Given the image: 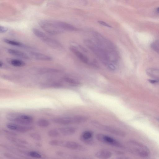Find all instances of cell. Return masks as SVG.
Segmentation results:
<instances>
[{
  "label": "cell",
  "mask_w": 159,
  "mask_h": 159,
  "mask_svg": "<svg viewBox=\"0 0 159 159\" xmlns=\"http://www.w3.org/2000/svg\"><path fill=\"white\" fill-rule=\"evenodd\" d=\"M84 42L87 47L108 69L113 66H117L119 56L117 51L110 52L104 49L96 42L86 39Z\"/></svg>",
  "instance_id": "1"
},
{
  "label": "cell",
  "mask_w": 159,
  "mask_h": 159,
  "mask_svg": "<svg viewBox=\"0 0 159 159\" xmlns=\"http://www.w3.org/2000/svg\"><path fill=\"white\" fill-rule=\"evenodd\" d=\"M39 25L45 31L51 34H58L64 31L61 27L60 20H42L39 22Z\"/></svg>",
  "instance_id": "2"
},
{
  "label": "cell",
  "mask_w": 159,
  "mask_h": 159,
  "mask_svg": "<svg viewBox=\"0 0 159 159\" xmlns=\"http://www.w3.org/2000/svg\"><path fill=\"white\" fill-rule=\"evenodd\" d=\"M88 119L84 116H77L72 117H61L54 118L52 121L54 123L62 125L79 124L86 122Z\"/></svg>",
  "instance_id": "3"
},
{
  "label": "cell",
  "mask_w": 159,
  "mask_h": 159,
  "mask_svg": "<svg viewBox=\"0 0 159 159\" xmlns=\"http://www.w3.org/2000/svg\"><path fill=\"white\" fill-rule=\"evenodd\" d=\"M128 149L132 153L141 157H147L150 154L148 148L145 146L136 141L131 140L128 142Z\"/></svg>",
  "instance_id": "4"
},
{
  "label": "cell",
  "mask_w": 159,
  "mask_h": 159,
  "mask_svg": "<svg viewBox=\"0 0 159 159\" xmlns=\"http://www.w3.org/2000/svg\"><path fill=\"white\" fill-rule=\"evenodd\" d=\"M33 32L34 34L48 45L57 50L63 49L62 44L58 41L47 35L39 29L34 28Z\"/></svg>",
  "instance_id": "5"
},
{
  "label": "cell",
  "mask_w": 159,
  "mask_h": 159,
  "mask_svg": "<svg viewBox=\"0 0 159 159\" xmlns=\"http://www.w3.org/2000/svg\"><path fill=\"white\" fill-rule=\"evenodd\" d=\"M7 118L11 122L25 125H30L34 120L32 116L25 114H10L7 116Z\"/></svg>",
  "instance_id": "6"
},
{
  "label": "cell",
  "mask_w": 159,
  "mask_h": 159,
  "mask_svg": "<svg viewBox=\"0 0 159 159\" xmlns=\"http://www.w3.org/2000/svg\"><path fill=\"white\" fill-rule=\"evenodd\" d=\"M93 35L95 42L104 49L110 52L117 51L113 43L100 34L94 32Z\"/></svg>",
  "instance_id": "7"
},
{
  "label": "cell",
  "mask_w": 159,
  "mask_h": 159,
  "mask_svg": "<svg viewBox=\"0 0 159 159\" xmlns=\"http://www.w3.org/2000/svg\"><path fill=\"white\" fill-rule=\"evenodd\" d=\"M93 124L96 127L112 134L123 137L125 136V133L121 130L111 126L101 124L97 121H93Z\"/></svg>",
  "instance_id": "8"
},
{
  "label": "cell",
  "mask_w": 159,
  "mask_h": 159,
  "mask_svg": "<svg viewBox=\"0 0 159 159\" xmlns=\"http://www.w3.org/2000/svg\"><path fill=\"white\" fill-rule=\"evenodd\" d=\"M96 138L99 141L116 147H121V144L112 137L102 134L96 135Z\"/></svg>",
  "instance_id": "9"
},
{
  "label": "cell",
  "mask_w": 159,
  "mask_h": 159,
  "mask_svg": "<svg viewBox=\"0 0 159 159\" xmlns=\"http://www.w3.org/2000/svg\"><path fill=\"white\" fill-rule=\"evenodd\" d=\"M6 126L10 130L20 133H26L33 129L34 128L30 125H23L12 122L7 123Z\"/></svg>",
  "instance_id": "10"
},
{
  "label": "cell",
  "mask_w": 159,
  "mask_h": 159,
  "mask_svg": "<svg viewBox=\"0 0 159 159\" xmlns=\"http://www.w3.org/2000/svg\"><path fill=\"white\" fill-rule=\"evenodd\" d=\"M70 50L82 62L86 63H90L88 57L79 50L77 48L74 46L70 47Z\"/></svg>",
  "instance_id": "11"
},
{
  "label": "cell",
  "mask_w": 159,
  "mask_h": 159,
  "mask_svg": "<svg viewBox=\"0 0 159 159\" xmlns=\"http://www.w3.org/2000/svg\"><path fill=\"white\" fill-rule=\"evenodd\" d=\"M31 57L37 60L43 61H50L52 60V57L40 53L31 51L29 53Z\"/></svg>",
  "instance_id": "12"
},
{
  "label": "cell",
  "mask_w": 159,
  "mask_h": 159,
  "mask_svg": "<svg viewBox=\"0 0 159 159\" xmlns=\"http://www.w3.org/2000/svg\"><path fill=\"white\" fill-rule=\"evenodd\" d=\"M147 74L149 77L159 83V69L155 68H150L146 70Z\"/></svg>",
  "instance_id": "13"
},
{
  "label": "cell",
  "mask_w": 159,
  "mask_h": 159,
  "mask_svg": "<svg viewBox=\"0 0 159 159\" xmlns=\"http://www.w3.org/2000/svg\"><path fill=\"white\" fill-rule=\"evenodd\" d=\"M58 131L62 135L68 136L75 133L76 131V129L73 127H65L59 128Z\"/></svg>",
  "instance_id": "14"
},
{
  "label": "cell",
  "mask_w": 159,
  "mask_h": 159,
  "mask_svg": "<svg viewBox=\"0 0 159 159\" xmlns=\"http://www.w3.org/2000/svg\"><path fill=\"white\" fill-rule=\"evenodd\" d=\"M8 52L11 55L24 59L28 60L30 59V57L26 53L18 50L13 49H8Z\"/></svg>",
  "instance_id": "15"
},
{
  "label": "cell",
  "mask_w": 159,
  "mask_h": 159,
  "mask_svg": "<svg viewBox=\"0 0 159 159\" xmlns=\"http://www.w3.org/2000/svg\"><path fill=\"white\" fill-rule=\"evenodd\" d=\"M95 155L99 159H108L111 157L112 153L109 151L102 150L98 151Z\"/></svg>",
  "instance_id": "16"
},
{
  "label": "cell",
  "mask_w": 159,
  "mask_h": 159,
  "mask_svg": "<svg viewBox=\"0 0 159 159\" xmlns=\"http://www.w3.org/2000/svg\"><path fill=\"white\" fill-rule=\"evenodd\" d=\"M62 86V84L60 82H51L42 84L40 85V87L42 89L58 88Z\"/></svg>",
  "instance_id": "17"
},
{
  "label": "cell",
  "mask_w": 159,
  "mask_h": 159,
  "mask_svg": "<svg viewBox=\"0 0 159 159\" xmlns=\"http://www.w3.org/2000/svg\"><path fill=\"white\" fill-rule=\"evenodd\" d=\"M93 135V134L92 132L89 131H84L81 135V139L86 143H91L92 142L91 139Z\"/></svg>",
  "instance_id": "18"
},
{
  "label": "cell",
  "mask_w": 159,
  "mask_h": 159,
  "mask_svg": "<svg viewBox=\"0 0 159 159\" xmlns=\"http://www.w3.org/2000/svg\"><path fill=\"white\" fill-rule=\"evenodd\" d=\"M63 145L65 147L69 149L76 150L81 148V146L79 144L72 141H66Z\"/></svg>",
  "instance_id": "19"
},
{
  "label": "cell",
  "mask_w": 159,
  "mask_h": 159,
  "mask_svg": "<svg viewBox=\"0 0 159 159\" xmlns=\"http://www.w3.org/2000/svg\"><path fill=\"white\" fill-rule=\"evenodd\" d=\"M8 61L11 65L15 67H22L26 65V63L24 61L17 59H8Z\"/></svg>",
  "instance_id": "20"
},
{
  "label": "cell",
  "mask_w": 159,
  "mask_h": 159,
  "mask_svg": "<svg viewBox=\"0 0 159 159\" xmlns=\"http://www.w3.org/2000/svg\"><path fill=\"white\" fill-rule=\"evenodd\" d=\"M3 40L5 43L10 45L25 48H28V47H27L25 45L23 44L20 42L16 40L8 39H3Z\"/></svg>",
  "instance_id": "21"
},
{
  "label": "cell",
  "mask_w": 159,
  "mask_h": 159,
  "mask_svg": "<svg viewBox=\"0 0 159 159\" xmlns=\"http://www.w3.org/2000/svg\"><path fill=\"white\" fill-rule=\"evenodd\" d=\"M37 124L40 127L45 128L49 126L50 123L48 120L46 119H40L37 121Z\"/></svg>",
  "instance_id": "22"
},
{
  "label": "cell",
  "mask_w": 159,
  "mask_h": 159,
  "mask_svg": "<svg viewBox=\"0 0 159 159\" xmlns=\"http://www.w3.org/2000/svg\"><path fill=\"white\" fill-rule=\"evenodd\" d=\"M62 79L66 82L73 86H77L80 84V82L78 80L69 77H65Z\"/></svg>",
  "instance_id": "23"
},
{
  "label": "cell",
  "mask_w": 159,
  "mask_h": 159,
  "mask_svg": "<svg viewBox=\"0 0 159 159\" xmlns=\"http://www.w3.org/2000/svg\"><path fill=\"white\" fill-rule=\"evenodd\" d=\"M39 72L41 73H56L58 72L59 70L53 68H44L39 70Z\"/></svg>",
  "instance_id": "24"
},
{
  "label": "cell",
  "mask_w": 159,
  "mask_h": 159,
  "mask_svg": "<svg viewBox=\"0 0 159 159\" xmlns=\"http://www.w3.org/2000/svg\"><path fill=\"white\" fill-rule=\"evenodd\" d=\"M59 134L60 132L59 131L54 129H51L48 132V135L51 137H58Z\"/></svg>",
  "instance_id": "25"
},
{
  "label": "cell",
  "mask_w": 159,
  "mask_h": 159,
  "mask_svg": "<svg viewBox=\"0 0 159 159\" xmlns=\"http://www.w3.org/2000/svg\"><path fill=\"white\" fill-rule=\"evenodd\" d=\"M152 48L159 55V41H155L151 45Z\"/></svg>",
  "instance_id": "26"
},
{
  "label": "cell",
  "mask_w": 159,
  "mask_h": 159,
  "mask_svg": "<svg viewBox=\"0 0 159 159\" xmlns=\"http://www.w3.org/2000/svg\"><path fill=\"white\" fill-rule=\"evenodd\" d=\"M29 156L32 157L39 158L41 157V155L39 152L35 151H30L28 152Z\"/></svg>",
  "instance_id": "27"
},
{
  "label": "cell",
  "mask_w": 159,
  "mask_h": 159,
  "mask_svg": "<svg viewBox=\"0 0 159 159\" xmlns=\"http://www.w3.org/2000/svg\"><path fill=\"white\" fill-rule=\"evenodd\" d=\"M30 136L32 138L37 141H40L41 139L40 135L38 133H31L30 134Z\"/></svg>",
  "instance_id": "28"
},
{
  "label": "cell",
  "mask_w": 159,
  "mask_h": 159,
  "mask_svg": "<svg viewBox=\"0 0 159 159\" xmlns=\"http://www.w3.org/2000/svg\"><path fill=\"white\" fill-rule=\"evenodd\" d=\"M61 142L56 140H51L49 141V144L51 146H56L61 144Z\"/></svg>",
  "instance_id": "29"
},
{
  "label": "cell",
  "mask_w": 159,
  "mask_h": 159,
  "mask_svg": "<svg viewBox=\"0 0 159 159\" xmlns=\"http://www.w3.org/2000/svg\"><path fill=\"white\" fill-rule=\"evenodd\" d=\"M8 30V28L6 27L1 25L0 26V33H6L7 31Z\"/></svg>",
  "instance_id": "30"
},
{
  "label": "cell",
  "mask_w": 159,
  "mask_h": 159,
  "mask_svg": "<svg viewBox=\"0 0 159 159\" xmlns=\"http://www.w3.org/2000/svg\"><path fill=\"white\" fill-rule=\"evenodd\" d=\"M98 22L100 24L105 26H106L109 28H111L112 27L110 25L104 21L99 20L98 21Z\"/></svg>",
  "instance_id": "31"
},
{
  "label": "cell",
  "mask_w": 159,
  "mask_h": 159,
  "mask_svg": "<svg viewBox=\"0 0 159 159\" xmlns=\"http://www.w3.org/2000/svg\"><path fill=\"white\" fill-rule=\"evenodd\" d=\"M4 132L8 134L13 135L14 136H16V134L15 133H14L12 131L6 130V129H4L3 130Z\"/></svg>",
  "instance_id": "32"
},
{
  "label": "cell",
  "mask_w": 159,
  "mask_h": 159,
  "mask_svg": "<svg viewBox=\"0 0 159 159\" xmlns=\"http://www.w3.org/2000/svg\"><path fill=\"white\" fill-rule=\"evenodd\" d=\"M74 159H92L91 158L88 157H75Z\"/></svg>",
  "instance_id": "33"
},
{
  "label": "cell",
  "mask_w": 159,
  "mask_h": 159,
  "mask_svg": "<svg viewBox=\"0 0 159 159\" xmlns=\"http://www.w3.org/2000/svg\"><path fill=\"white\" fill-rule=\"evenodd\" d=\"M4 66V64L3 62L1 61H0V67L1 68H3Z\"/></svg>",
  "instance_id": "34"
},
{
  "label": "cell",
  "mask_w": 159,
  "mask_h": 159,
  "mask_svg": "<svg viewBox=\"0 0 159 159\" xmlns=\"http://www.w3.org/2000/svg\"><path fill=\"white\" fill-rule=\"evenodd\" d=\"M115 159H129L128 158L125 157H118Z\"/></svg>",
  "instance_id": "35"
},
{
  "label": "cell",
  "mask_w": 159,
  "mask_h": 159,
  "mask_svg": "<svg viewBox=\"0 0 159 159\" xmlns=\"http://www.w3.org/2000/svg\"><path fill=\"white\" fill-rule=\"evenodd\" d=\"M157 11L159 13V7H158L157 9Z\"/></svg>",
  "instance_id": "36"
}]
</instances>
